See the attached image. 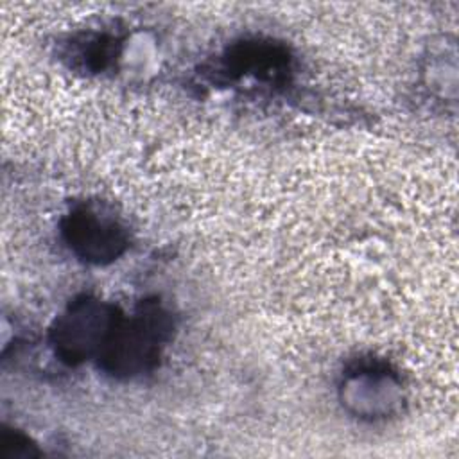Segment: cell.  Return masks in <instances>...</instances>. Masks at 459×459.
Returning a JSON list of instances; mask_svg holds the SVG:
<instances>
[{
    "mask_svg": "<svg viewBox=\"0 0 459 459\" xmlns=\"http://www.w3.org/2000/svg\"><path fill=\"white\" fill-rule=\"evenodd\" d=\"M115 54L113 41L108 36H90L82 43H79L77 48V59H81L82 66L93 72H100L102 68L108 66L109 59Z\"/></svg>",
    "mask_w": 459,
    "mask_h": 459,
    "instance_id": "obj_6",
    "label": "cell"
},
{
    "mask_svg": "<svg viewBox=\"0 0 459 459\" xmlns=\"http://www.w3.org/2000/svg\"><path fill=\"white\" fill-rule=\"evenodd\" d=\"M224 68L230 75L280 82L287 77L289 56L283 47L269 39H244L228 50Z\"/></svg>",
    "mask_w": 459,
    "mask_h": 459,
    "instance_id": "obj_5",
    "label": "cell"
},
{
    "mask_svg": "<svg viewBox=\"0 0 459 459\" xmlns=\"http://www.w3.org/2000/svg\"><path fill=\"white\" fill-rule=\"evenodd\" d=\"M342 405L360 418H385L402 400V378L380 360H357L344 373L339 387Z\"/></svg>",
    "mask_w": 459,
    "mask_h": 459,
    "instance_id": "obj_4",
    "label": "cell"
},
{
    "mask_svg": "<svg viewBox=\"0 0 459 459\" xmlns=\"http://www.w3.org/2000/svg\"><path fill=\"white\" fill-rule=\"evenodd\" d=\"M172 335V317L156 299H143L129 314L120 312L102 351L99 368L115 378H133L158 366Z\"/></svg>",
    "mask_w": 459,
    "mask_h": 459,
    "instance_id": "obj_1",
    "label": "cell"
},
{
    "mask_svg": "<svg viewBox=\"0 0 459 459\" xmlns=\"http://www.w3.org/2000/svg\"><path fill=\"white\" fill-rule=\"evenodd\" d=\"M0 454L4 459H29L36 455V450L25 436L16 432H4L0 439Z\"/></svg>",
    "mask_w": 459,
    "mask_h": 459,
    "instance_id": "obj_7",
    "label": "cell"
},
{
    "mask_svg": "<svg viewBox=\"0 0 459 459\" xmlns=\"http://www.w3.org/2000/svg\"><path fill=\"white\" fill-rule=\"evenodd\" d=\"M68 249L88 264H109L122 256L129 246L126 226L115 213L97 203L74 206L61 222Z\"/></svg>",
    "mask_w": 459,
    "mask_h": 459,
    "instance_id": "obj_3",
    "label": "cell"
},
{
    "mask_svg": "<svg viewBox=\"0 0 459 459\" xmlns=\"http://www.w3.org/2000/svg\"><path fill=\"white\" fill-rule=\"evenodd\" d=\"M118 316V308L97 296H77L50 328L48 339L56 357L70 366L99 357Z\"/></svg>",
    "mask_w": 459,
    "mask_h": 459,
    "instance_id": "obj_2",
    "label": "cell"
}]
</instances>
